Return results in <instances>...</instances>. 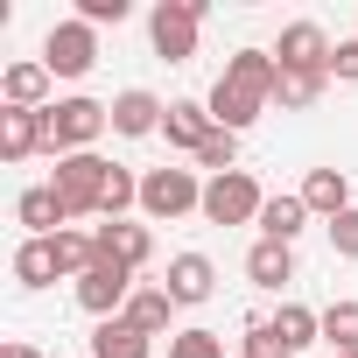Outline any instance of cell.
<instances>
[{
    "label": "cell",
    "instance_id": "1",
    "mask_svg": "<svg viewBox=\"0 0 358 358\" xmlns=\"http://www.w3.org/2000/svg\"><path fill=\"white\" fill-rule=\"evenodd\" d=\"M309 344H323V309L281 302L274 316H246V358H302Z\"/></svg>",
    "mask_w": 358,
    "mask_h": 358
},
{
    "label": "cell",
    "instance_id": "6",
    "mask_svg": "<svg viewBox=\"0 0 358 358\" xmlns=\"http://www.w3.org/2000/svg\"><path fill=\"white\" fill-rule=\"evenodd\" d=\"M260 211H267V190L253 183V169L204 176V225H260Z\"/></svg>",
    "mask_w": 358,
    "mask_h": 358
},
{
    "label": "cell",
    "instance_id": "10",
    "mask_svg": "<svg viewBox=\"0 0 358 358\" xmlns=\"http://www.w3.org/2000/svg\"><path fill=\"white\" fill-rule=\"evenodd\" d=\"M50 64L43 57H29V64H8L0 71V106H15V113H50L57 99H50Z\"/></svg>",
    "mask_w": 358,
    "mask_h": 358
},
{
    "label": "cell",
    "instance_id": "7",
    "mask_svg": "<svg viewBox=\"0 0 358 358\" xmlns=\"http://www.w3.org/2000/svg\"><path fill=\"white\" fill-rule=\"evenodd\" d=\"M134 288H141V274H134V267H120V260H99L92 274H78V281H71V295H78V309H85L92 323H113V316H127Z\"/></svg>",
    "mask_w": 358,
    "mask_h": 358
},
{
    "label": "cell",
    "instance_id": "14",
    "mask_svg": "<svg viewBox=\"0 0 358 358\" xmlns=\"http://www.w3.org/2000/svg\"><path fill=\"white\" fill-rule=\"evenodd\" d=\"M162 120H169V106H162L148 85H127V92L113 99V134H120V141H148V134H162Z\"/></svg>",
    "mask_w": 358,
    "mask_h": 358
},
{
    "label": "cell",
    "instance_id": "17",
    "mask_svg": "<svg viewBox=\"0 0 358 358\" xmlns=\"http://www.w3.org/2000/svg\"><path fill=\"white\" fill-rule=\"evenodd\" d=\"M15 218L29 225V239H57V232H71V225H78V218L64 211V197H57L50 183H36V190H22V197H15Z\"/></svg>",
    "mask_w": 358,
    "mask_h": 358
},
{
    "label": "cell",
    "instance_id": "31",
    "mask_svg": "<svg viewBox=\"0 0 358 358\" xmlns=\"http://www.w3.org/2000/svg\"><path fill=\"white\" fill-rule=\"evenodd\" d=\"M0 358H43V351H36L29 337H8V351H0Z\"/></svg>",
    "mask_w": 358,
    "mask_h": 358
},
{
    "label": "cell",
    "instance_id": "26",
    "mask_svg": "<svg viewBox=\"0 0 358 358\" xmlns=\"http://www.w3.org/2000/svg\"><path fill=\"white\" fill-rule=\"evenodd\" d=\"M169 358H232V351H225V337H218V330L190 323V330H176V337H169Z\"/></svg>",
    "mask_w": 358,
    "mask_h": 358
},
{
    "label": "cell",
    "instance_id": "20",
    "mask_svg": "<svg viewBox=\"0 0 358 358\" xmlns=\"http://www.w3.org/2000/svg\"><path fill=\"white\" fill-rule=\"evenodd\" d=\"M127 323H134L141 337H176V330H169V323H176L169 288H162V281H141V288H134V302H127Z\"/></svg>",
    "mask_w": 358,
    "mask_h": 358
},
{
    "label": "cell",
    "instance_id": "18",
    "mask_svg": "<svg viewBox=\"0 0 358 358\" xmlns=\"http://www.w3.org/2000/svg\"><path fill=\"white\" fill-rule=\"evenodd\" d=\"M302 204H309V218H323V225L344 218V211H351V176H344V169H309V176H302Z\"/></svg>",
    "mask_w": 358,
    "mask_h": 358
},
{
    "label": "cell",
    "instance_id": "33",
    "mask_svg": "<svg viewBox=\"0 0 358 358\" xmlns=\"http://www.w3.org/2000/svg\"><path fill=\"white\" fill-rule=\"evenodd\" d=\"M351 358H358V351H351Z\"/></svg>",
    "mask_w": 358,
    "mask_h": 358
},
{
    "label": "cell",
    "instance_id": "25",
    "mask_svg": "<svg viewBox=\"0 0 358 358\" xmlns=\"http://www.w3.org/2000/svg\"><path fill=\"white\" fill-rule=\"evenodd\" d=\"M323 344H330L337 358H351V351H358V302H351V295L323 309Z\"/></svg>",
    "mask_w": 358,
    "mask_h": 358
},
{
    "label": "cell",
    "instance_id": "4",
    "mask_svg": "<svg viewBox=\"0 0 358 358\" xmlns=\"http://www.w3.org/2000/svg\"><path fill=\"white\" fill-rule=\"evenodd\" d=\"M204 0H155V15H148V43L162 64H190L197 57V36H204Z\"/></svg>",
    "mask_w": 358,
    "mask_h": 358
},
{
    "label": "cell",
    "instance_id": "9",
    "mask_svg": "<svg viewBox=\"0 0 358 358\" xmlns=\"http://www.w3.org/2000/svg\"><path fill=\"white\" fill-rule=\"evenodd\" d=\"M330 36H323V22H288L281 36H274V64L281 71H330Z\"/></svg>",
    "mask_w": 358,
    "mask_h": 358
},
{
    "label": "cell",
    "instance_id": "29",
    "mask_svg": "<svg viewBox=\"0 0 358 358\" xmlns=\"http://www.w3.org/2000/svg\"><path fill=\"white\" fill-rule=\"evenodd\" d=\"M330 253H337V260H358V204H351L344 218H330Z\"/></svg>",
    "mask_w": 358,
    "mask_h": 358
},
{
    "label": "cell",
    "instance_id": "11",
    "mask_svg": "<svg viewBox=\"0 0 358 358\" xmlns=\"http://www.w3.org/2000/svg\"><path fill=\"white\" fill-rule=\"evenodd\" d=\"M204 106H211V120H218L225 134H246V127H253V120H260L274 99H267V92H253V85H232V78H218V85L204 92Z\"/></svg>",
    "mask_w": 358,
    "mask_h": 358
},
{
    "label": "cell",
    "instance_id": "2",
    "mask_svg": "<svg viewBox=\"0 0 358 358\" xmlns=\"http://www.w3.org/2000/svg\"><path fill=\"white\" fill-rule=\"evenodd\" d=\"M43 120H50V162H64V155H92V148H99V134L113 127V106L71 92V99H57Z\"/></svg>",
    "mask_w": 358,
    "mask_h": 358
},
{
    "label": "cell",
    "instance_id": "15",
    "mask_svg": "<svg viewBox=\"0 0 358 358\" xmlns=\"http://www.w3.org/2000/svg\"><path fill=\"white\" fill-rule=\"evenodd\" d=\"M162 288H169V302H176V309H197V302H211L218 267H211L204 253H176V260H169V274H162Z\"/></svg>",
    "mask_w": 358,
    "mask_h": 358
},
{
    "label": "cell",
    "instance_id": "24",
    "mask_svg": "<svg viewBox=\"0 0 358 358\" xmlns=\"http://www.w3.org/2000/svg\"><path fill=\"white\" fill-rule=\"evenodd\" d=\"M323 85H330V71H281L274 78V106L281 113H309L323 99Z\"/></svg>",
    "mask_w": 358,
    "mask_h": 358
},
{
    "label": "cell",
    "instance_id": "16",
    "mask_svg": "<svg viewBox=\"0 0 358 358\" xmlns=\"http://www.w3.org/2000/svg\"><path fill=\"white\" fill-rule=\"evenodd\" d=\"M29 155H50V120L0 106V162H29Z\"/></svg>",
    "mask_w": 358,
    "mask_h": 358
},
{
    "label": "cell",
    "instance_id": "32",
    "mask_svg": "<svg viewBox=\"0 0 358 358\" xmlns=\"http://www.w3.org/2000/svg\"><path fill=\"white\" fill-rule=\"evenodd\" d=\"M232 358H246V351H232Z\"/></svg>",
    "mask_w": 358,
    "mask_h": 358
},
{
    "label": "cell",
    "instance_id": "22",
    "mask_svg": "<svg viewBox=\"0 0 358 358\" xmlns=\"http://www.w3.org/2000/svg\"><path fill=\"white\" fill-rule=\"evenodd\" d=\"M302 225H309V204H302V190H288V197H267V211H260V239H281V246H295V239H302Z\"/></svg>",
    "mask_w": 358,
    "mask_h": 358
},
{
    "label": "cell",
    "instance_id": "28",
    "mask_svg": "<svg viewBox=\"0 0 358 358\" xmlns=\"http://www.w3.org/2000/svg\"><path fill=\"white\" fill-rule=\"evenodd\" d=\"M127 15H134V0H78V22H92V29H106V22L120 29Z\"/></svg>",
    "mask_w": 358,
    "mask_h": 358
},
{
    "label": "cell",
    "instance_id": "23",
    "mask_svg": "<svg viewBox=\"0 0 358 358\" xmlns=\"http://www.w3.org/2000/svg\"><path fill=\"white\" fill-rule=\"evenodd\" d=\"M92 358H155V337H141L127 316H113L92 330Z\"/></svg>",
    "mask_w": 358,
    "mask_h": 358
},
{
    "label": "cell",
    "instance_id": "21",
    "mask_svg": "<svg viewBox=\"0 0 358 358\" xmlns=\"http://www.w3.org/2000/svg\"><path fill=\"white\" fill-rule=\"evenodd\" d=\"M15 281L36 295V288H50V281H64V260H57V239H22L15 246Z\"/></svg>",
    "mask_w": 358,
    "mask_h": 358
},
{
    "label": "cell",
    "instance_id": "27",
    "mask_svg": "<svg viewBox=\"0 0 358 358\" xmlns=\"http://www.w3.org/2000/svg\"><path fill=\"white\" fill-rule=\"evenodd\" d=\"M197 169H211V176H232V169H239V134H225V127H218V134L197 148Z\"/></svg>",
    "mask_w": 358,
    "mask_h": 358
},
{
    "label": "cell",
    "instance_id": "19",
    "mask_svg": "<svg viewBox=\"0 0 358 358\" xmlns=\"http://www.w3.org/2000/svg\"><path fill=\"white\" fill-rule=\"evenodd\" d=\"M246 281L281 295V288L295 281V246H281V239H253V246H246Z\"/></svg>",
    "mask_w": 358,
    "mask_h": 358
},
{
    "label": "cell",
    "instance_id": "5",
    "mask_svg": "<svg viewBox=\"0 0 358 358\" xmlns=\"http://www.w3.org/2000/svg\"><path fill=\"white\" fill-rule=\"evenodd\" d=\"M190 211H204L197 169H148L141 176V218L148 225H176V218H190Z\"/></svg>",
    "mask_w": 358,
    "mask_h": 358
},
{
    "label": "cell",
    "instance_id": "12",
    "mask_svg": "<svg viewBox=\"0 0 358 358\" xmlns=\"http://www.w3.org/2000/svg\"><path fill=\"white\" fill-rule=\"evenodd\" d=\"M92 239H99V260H120V267H134V274L155 260V232L134 225V218H106V225H92Z\"/></svg>",
    "mask_w": 358,
    "mask_h": 358
},
{
    "label": "cell",
    "instance_id": "8",
    "mask_svg": "<svg viewBox=\"0 0 358 358\" xmlns=\"http://www.w3.org/2000/svg\"><path fill=\"white\" fill-rule=\"evenodd\" d=\"M43 64H50V78H85L92 64H99V29L92 22H57L50 36H43Z\"/></svg>",
    "mask_w": 358,
    "mask_h": 358
},
{
    "label": "cell",
    "instance_id": "13",
    "mask_svg": "<svg viewBox=\"0 0 358 358\" xmlns=\"http://www.w3.org/2000/svg\"><path fill=\"white\" fill-rule=\"evenodd\" d=\"M218 134V120H211V106L204 99H169V120H162V141L176 148V155H190L197 162V148Z\"/></svg>",
    "mask_w": 358,
    "mask_h": 358
},
{
    "label": "cell",
    "instance_id": "30",
    "mask_svg": "<svg viewBox=\"0 0 358 358\" xmlns=\"http://www.w3.org/2000/svg\"><path fill=\"white\" fill-rule=\"evenodd\" d=\"M330 78H337V85H358V36H344V43L330 50Z\"/></svg>",
    "mask_w": 358,
    "mask_h": 358
},
{
    "label": "cell",
    "instance_id": "3",
    "mask_svg": "<svg viewBox=\"0 0 358 358\" xmlns=\"http://www.w3.org/2000/svg\"><path fill=\"white\" fill-rule=\"evenodd\" d=\"M106 183H113V162L92 148V155H64L57 169H50V190L64 197V211L71 218H99L106 211Z\"/></svg>",
    "mask_w": 358,
    "mask_h": 358
}]
</instances>
